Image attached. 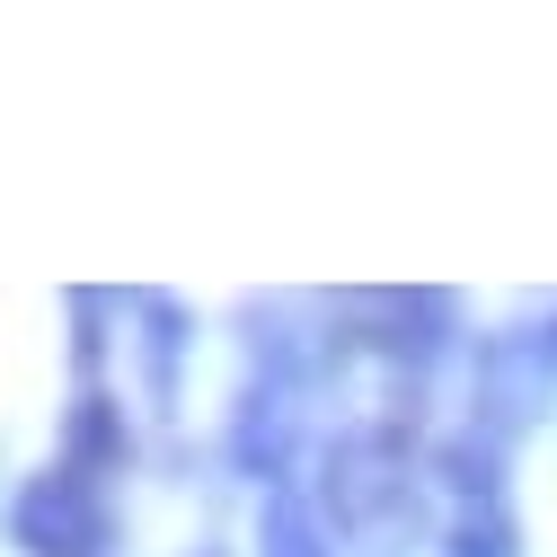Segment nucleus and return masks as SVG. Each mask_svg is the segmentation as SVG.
Here are the masks:
<instances>
[{
  "mask_svg": "<svg viewBox=\"0 0 557 557\" xmlns=\"http://www.w3.org/2000/svg\"><path fill=\"white\" fill-rule=\"evenodd\" d=\"M10 531L27 557H107L115 548V505H107V478L72 469V460H53L18 486V505H10Z\"/></svg>",
  "mask_w": 557,
  "mask_h": 557,
  "instance_id": "2",
  "label": "nucleus"
},
{
  "mask_svg": "<svg viewBox=\"0 0 557 557\" xmlns=\"http://www.w3.org/2000/svg\"><path fill=\"white\" fill-rule=\"evenodd\" d=\"M434 469H443V486H451L460 505H505V443L460 434V443L434 451Z\"/></svg>",
  "mask_w": 557,
  "mask_h": 557,
  "instance_id": "7",
  "label": "nucleus"
},
{
  "mask_svg": "<svg viewBox=\"0 0 557 557\" xmlns=\"http://www.w3.org/2000/svg\"><path fill=\"white\" fill-rule=\"evenodd\" d=\"M98 310H107L98 293H72V319H81V336H72V355H81V372L98 363V345H107V336H98Z\"/></svg>",
  "mask_w": 557,
  "mask_h": 557,
  "instance_id": "11",
  "label": "nucleus"
},
{
  "mask_svg": "<svg viewBox=\"0 0 557 557\" xmlns=\"http://www.w3.org/2000/svg\"><path fill=\"white\" fill-rule=\"evenodd\" d=\"M531 345H540V355H548V372H557V310H548V327H540Z\"/></svg>",
  "mask_w": 557,
  "mask_h": 557,
  "instance_id": "12",
  "label": "nucleus"
},
{
  "mask_svg": "<svg viewBox=\"0 0 557 557\" xmlns=\"http://www.w3.org/2000/svg\"><path fill=\"white\" fill-rule=\"evenodd\" d=\"M265 557H336L327 548V513H310L293 486H274V496H265Z\"/></svg>",
  "mask_w": 557,
  "mask_h": 557,
  "instance_id": "9",
  "label": "nucleus"
},
{
  "mask_svg": "<svg viewBox=\"0 0 557 557\" xmlns=\"http://www.w3.org/2000/svg\"><path fill=\"white\" fill-rule=\"evenodd\" d=\"M372 345H381V355L389 363H434L443 355V345L460 336V310H451V293H381L372 301Z\"/></svg>",
  "mask_w": 557,
  "mask_h": 557,
  "instance_id": "4",
  "label": "nucleus"
},
{
  "mask_svg": "<svg viewBox=\"0 0 557 557\" xmlns=\"http://www.w3.org/2000/svg\"><path fill=\"white\" fill-rule=\"evenodd\" d=\"M327 531H355V540H398L416 531V478H407V451H398V425H355L327 443Z\"/></svg>",
  "mask_w": 557,
  "mask_h": 557,
  "instance_id": "1",
  "label": "nucleus"
},
{
  "mask_svg": "<svg viewBox=\"0 0 557 557\" xmlns=\"http://www.w3.org/2000/svg\"><path fill=\"white\" fill-rule=\"evenodd\" d=\"M203 557H213V548H203Z\"/></svg>",
  "mask_w": 557,
  "mask_h": 557,
  "instance_id": "13",
  "label": "nucleus"
},
{
  "mask_svg": "<svg viewBox=\"0 0 557 557\" xmlns=\"http://www.w3.org/2000/svg\"><path fill=\"white\" fill-rule=\"evenodd\" d=\"M443 557H522V531L505 505H460L443 531Z\"/></svg>",
  "mask_w": 557,
  "mask_h": 557,
  "instance_id": "10",
  "label": "nucleus"
},
{
  "mask_svg": "<svg viewBox=\"0 0 557 557\" xmlns=\"http://www.w3.org/2000/svg\"><path fill=\"white\" fill-rule=\"evenodd\" d=\"M231 460L248 478H284L293 469V389L284 381H248V398L231 416Z\"/></svg>",
  "mask_w": 557,
  "mask_h": 557,
  "instance_id": "5",
  "label": "nucleus"
},
{
  "mask_svg": "<svg viewBox=\"0 0 557 557\" xmlns=\"http://www.w3.org/2000/svg\"><path fill=\"white\" fill-rule=\"evenodd\" d=\"M133 319H143V363H151V398L177 389V345H186V310L169 293H133Z\"/></svg>",
  "mask_w": 557,
  "mask_h": 557,
  "instance_id": "8",
  "label": "nucleus"
},
{
  "mask_svg": "<svg viewBox=\"0 0 557 557\" xmlns=\"http://www.w3.org/2000/svg\"><path fill=\"white\" fill-rule=\"evenodd\" d=\"M62 460H72V469H89V478H107V469H124V460H133L124 407H115L107 389H81V398H72V425H62Z\"/></svg>",
  "mask_w": 557,
  "mask_h": 557,
  "instance_id": "6",
  "label": "nucleus"
},
{
  "mask_svg": "<svg viewBox=\"0 0 557 557\" xmlns=\"http://www.w3.org/2000/svg\"><path fill=\"white\" fill-rule=\"evenodd\" d=\"M548 355L531 336H486L478 345V389H469V434H486V443H513L531 416L548 407Z\"/></svg>",
  "mask_w": 557,
  "mask_h": 557,
  "instance_id": "3",
  "label": "nucleus"
}]
</instances>
